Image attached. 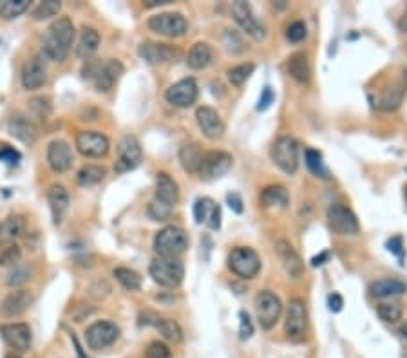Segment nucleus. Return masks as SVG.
I'll return each instance as SVG.
<instances>
[{
  "instance_id": "38",
  "label": "nucleus",
  "mask_w": 407,
  "mask_h": 358,
  "mask_svg": "<svg viewBox=\"0 0 407 358\" xmlns=\"http://www.w3.org/2000/svg\"><path fill=\"white\" fill-rule=\"evenodd\" d=\"M113 275H115L116 281H118L125 289H129V291H138V289L141 288V277H139V274H136L135 270L116 268L115 272H113Z\"/></svg>"
},
{
  "instance_id": "27",
  "label": "nucleus",
  "mask_w": 407,
  "mask_h": 358,
  "mask_svg": "<svg viewBox=\"0 0 407 358\" xmlns=\"http://www.w3.org/2000/svg\"><path fill=\"white\" fill-rule=\"evenodd\" d=\"M154 199L161 201L165 204H170V206H174L178 203L179 199V190H178V183H176L174 179L170 178L167 172H158L156 176V195Z\"/></svg>"
},
{
  "instance_id": "59",
  "label": "nucleus",
  "mask_w": 407,
  "mask_h": 358,
  "mask_svg": "<svg viewBox=\"0 0 407 358\" xmlns=\"http://www.w3.org/2000/svg\"><path fill=\"white\" fill-rule=\"evenodd\" d=\"M170 0H149V2H143L145 8H154V5H161V4H169Z\"/></svg>"
},
{
  "instance_id": "62",
  "label": "nucleus",
  "mask_w": 407,
  "mask_h": 358,
  "mask_svg": "<svg viewBox=\"0 0 407 358\" xmlns=\"http://www.w3.org/2000/svg\"><path fill=\"white\" fill-rule=\"evenodd\" d=\"M406 199H407V184H406Z\"/></svg>"
},
{
  "instance_id": "28",
  "label": "nucleus",
  "mask_w": 407,
  "mask_h": 358,
  "mask_svg": "<svg viewBox=\"0 0 407 358\" xmlns=\"http://www.w3.org/2000/svg\"><path fill=\"white\" fill-rule=\"evenodd\" d=\"M25 230V219L22 215H10L0 221V244H15L19 237H22Z\"/></svg>"
},
{
  "instance_id": "39",
  "label": "nucleus",
  "mask_w": 407,
  "mask_h": 358,
  "mask_svg": "<svg viewBox=\"0 0 407 358\" xmlns=\"http://www.w3.org/2000/svg\"><path fill=\"white\" fill-rule=\"evenodd\" d=\"M156 328H158L159 333L163 335L167 340H170V342L179 344L181 340H183V329H181V326H179L176 320H170V318H161V320L156 324Z\"/></svg>"
},
{
  "instance_id": "46",
  "label": "nucleus",
  "mask_w": 407,
  "mask_h": 358,
  "mask_svg": "<svg viewBox=\"0 0 407 358\" xmlns=\"http://www.w3.org/2000/svg\"><path fill=\"white\" fill-rule=\"evenodd\" d=\"M30 109L31 112L35 116H38V118H47V116L51 115V110H53V107H51V102L49 98H44V96H38V98H33L30 102Z\"/></svg>"
},
{
  "instance_id": "14",
  "label": "nucleus",
  "mask_w": 407,
  "mask_h": 358,
  "mask_svg": "<svg viewBox=\"0 0 407 358\" xmlns=\"http://www.w3.org/2000/svg\"><path fill=\"white\" fill-rule=\"evenodd\" d=\"M141 161V147L135 136H125L118 143V158H116L115 170L118 174L135 170Z\"/></svg>"
},
{
  "instance_id": "50",
  "label": "nucleus",
  "mask_w": 407,
  "mask_h": 358,
  "mask_svg": "<svg viewBox=\"0 0 407 358\" xmlns=\"http://www.w3.org/2000/svg\"><path fill=\"white\" fill-rule=\"evenodd\" d=\"M20 248L16 244H10V246H5L2 252H0V266H8V264H15L20 261Z\"/></svg>"
},
{
  "instance_id": "10",
  "label": "nucleus",
  "mask_w": 407,
  "mask_h": 358,
  "mask_svg": "<svg viewBox=\"0 0 407 358\" xmlns=\"http://www.w3.org/2000/svg\"><path fill=\"white\" fill-rule=\"evenodd\" d=\"M118 337L119 328L109 320H98V322H93L89 328L85 329L87 346L95 351H102V349L113 346L118 340Z\"/></svg>"
},
{
  "instance_id": "3",
  "label": "nucleus",
  "mask_w": 407,
  "mask_h": 358,
  "mask_svg": "<svg viewBox=\"0 0 407 358\" xmlns=\"http://www.w3.org/2000/svg\"><path fill=\"white\" fill-rule=\"evenodd\" d=\"M189 248V235L178 226H165L154 237V250L158 257H176Z\"/></svg>"
},
{
  "instance_id": "2",
  "label": "nucleus",
  "mask_w": 407,
  "mask_h": 358,
  "mask_svg": "<svg viewBox=\"0 0 407 358\" xmlns=\"http://www.w3.org/2000/svg\"><path fill=\"white\" fill-rule=\"evenodd\" d=\"M149 274L163 288H178L183 283L185 266L176 257H156L149 266Z\"/></svg>"
},
{
  "instance_id": "58",
  "label": "nucleus",
  "mask_w": 407,
  "mask_h": 358,
  "mask_svg": "<svg viewBox=\"0 0 407 358\" xmlns=\"http://www.w3.org/2000/svg\"><path fill=\"white\" fill-rule=\"evenodd\" d=\"M328 259H329V254L328 252H324V254L317 255V257H313L312 264L313 266H321V264H324V261H328Z\"/></svg>"
},
{
  "instance_id": "45",
  "label": "nucleus",
  "mask_w": 407,
  "mask_h": 358,
  "mask_svg": "<svg viewBox=\"0 0 407 358\" xmlns=\"http://www.w3.org/2000/svg\"><path fill=\"white\" fill-rule=\"evenodd\" d=\"M174 214V206H170V204H165L158 199H152L149 204V215L150 219H154V221H167L170 219V215Z\"/></svg>"
},
{
  "instance_id": "7",
  "label": "nucleus",
  "mask_w": 407,
  "mask_h": 358,
  "mask_svg": "<svg viewBox=\"0 0 407 358\" xmlns=\"http://www.w3.org/2000/svg\"><path fill=\"white\" fill-rule=\"evenodd\" d=\"M286 337L292 342H303L306 338L308 331V313H306V306L301 298H292L288 304V311H286Z\"/></svg>"
},
{
  "instance_id": "36",
  "label": "nucleus",
  "mask_w": 407,
  "mask_h": 358,
  "mask_svg": "<svg viewBox=\"0 0 407 358\" xmlns=\"http://www.w3.org/2000/svg\"><path fill=\"white\" fill-rule=\"evenodd\" d=\"M406 91H407V84H398V85H395V87H389V89H386V93L382 95V98H380V104H378V107H380L382 110L398 109V107H400V104H402Z\"/></svg>"
},
{
  "instance_id": "41",
  "label": "nucleus",
  "mask_w": 407,
  "mask_h": 358,
  "mask_svg": "<svg viewBox=\"0 0 407 358\" xmlns=\"http://www.w3.org/2000/svg\"><path fill=\"white\" fill-rule=\"evenodd\" d=\"M60 10H62V2H58V0H44V2L36 4L31 16H33V20L40 22V20H47L56 16L60 13Z\"/></svg>"
},
{
  "instance_id": "4",
  "label": "nucleus",
  "mask_w": 407,
  "mask_h": 358,
  "mask_svg": "<svg viewBox=\"0 0 407 358\" xmlns=\"http://www.w3.org/2000/svg\"><path fill=\"white\" fill-rule=\"evenodd\" d=\"M272 161L284 174H295L299 169V145L290 136H281L272 147Z\"/></svg>"
},
{
  "instance_id": "53",
  "label": "nucleus",
  "mask_w": 407,
  "mask_h": 358,
  "mask_svg": "<svg viewBox=\"0 0 407 358\" xmlns=\"http://www.w3.org/2000/svg\"><path fill=\"white\" fill-rule=\"evenodd\" d=\"M20 159V152L13 149H8V147H2L0 149V161H5L8 165H16Z\"/></svg>"
},
{
  "instance_id": "19",
  "label": "nucleus",
  "mask_w": 407,
  "mask_h": 358,
  "mask_svg": "<svg viewBox=\"0 0 407 358\" xmlns=\"http://www.w3.org/2000/svg\"><path fill=\"white\" fill-rule=\"evenodd\" d=\"M33 294L27 289H15L5 295L4 300L0 302V315L4 318H15L25 313L33 304Z\"/></svg>"
},
{
  "instance_id": "12",
  "label": "nucleus",
  "mask_w": 407,
  "mask_h": 358,
  "mask_svg": "<svg viewBox=\"0 0 407 358\" xmlns=\"http://www.w3.org/2000/svg\"><path fill=\"white\" fill-rule=\"evenodd\" d=\"M76 149L85 158H104L111 149L109 138L96 130H82L76 136Z\"/></svg>"
},
{
  "instance_id": "56",
  "label": "nucleus",
  "mask_w": 407,
  "mask_h": 358,
  "mask_svg": "<svg viewBox=\"0 0 407 358\" xmlns=\"http://www.w3.org/2000/svg\"><path fill=\"white\" fill-rule=\"evenodd\" d=\"M328 306H329V311H333V313H338V311H340L344 306V298L340 297L338 294H332L328 297Z\"/></svg>"
},
{
  "instance_id": "11",
  "label": "nucleus",
  "mask_w": 407,
  "mask_h": 358,
  "mask_svg": "<svg viewBox=\"0 0 407 358\" xmlns=\"http://www.w3.org/2000/svg\"><path fill=\"white\" fill-rule=\"evenodd\" d=\"M199 87L194 78H183L172 84L165 93V99L178 109H189L198 102Z\"/></svg>"
},
{
  "instance_id": "34",
  "label": "nucleus",
  "mask_w": 407,
  "mask_h": 358,
  "mask_svg": "<svg viewBox=\"0 0 407 358\" xmlns=\"http://www.w3.org/2000/svg\"><path fill=\"white\" fill-rule=\"evenodd\" d=\"M288 71L292 78H295L299 84H308L310 82V62L308 56L304 53H295L288 62Z\"/></svg>"
},
{
  "instance_id": "25",
  "label": "nucleus",
  "mask_w": 407,
  "mask_h": 358,
  "mask_svg": "<svg viewBox=\"0 0 407 358\" xmlns=\"http://www.w3.org/2000/svg\"><path fill=\"white\" fill-rule=\"evenodd\" d=\"M275 250H277V255L281 259V263H283L284 270H286V274L292 278L301 277L304 272L303 261H301V257H299V254L295 252L292 244L288 241H277Z\"/></svg>"
},
{
  "instance_id": "61",
  "label": "nucleus",
  "mask_w": 407,
  "mask_h": 358,
  "mask_svg": "<svg viewBox=\"0 0 407 358\" xmlns=\"http://www.w3.org/2000/svg\"><path fill=\"white\" fill-rule=\"evenodd\" d=\"M5 358H20V357H16V355H8Z\"/></svg>"
},
{
  "instance_id": "48",
  "label": "nucleus",
  "mask_w": 407,
  "mask_h": 358,
  "mask_svg": "<svg viewBox=\"0 0 407 358\" xmlns=\"http://www.w3.org/2000/svg\"><path fill=\"white\" fill-rule=\"evenodd\" d=\"M145 358H172V353H170V348L167 344L154 340L147 346Z\"/></svg>"
},
{
  "instance_id": "51",
  "label": "nucleus",
  "mask_w": 407,
  "mask_h": 358,
  "mask_svg": "<svg viewBox=\"0 0 407 358\" xmlns=\"http://www.w3.org/2000/svg\"><path fill=\"white\" fill-rule=\"evenodd\" d=\"M253 335V324L250 320V315L246 311L239 313V338L241 340H248Z\"/></svg>"
},
{
  "instance_id": "15",
  "label": "nucleus",
  "mask_w": 407,
  "mask_h": 358,
  "mask_svg": "<svg viewBox=\"0 0 407 358\" xmlns=\"http://www.w3.org/2000/svg\"><path fill=\"white\" fill-rule=\"evenodd\" d=\"M332 230L338 235H355L358 232V221L351 210L344 204H332L326 212Z\"/></svg>"
},
{
  "instance_id": "42",
  "label": "nucleus",
  "mask_w": 407,
  "mask_h": 358,
  "mask_svg": "<svg viewBox=\"0 0 407 358\" xmlns=\"http://www.w3.org/2000/svg\"><path fill=\"white\" fill-rule=\"evenodd\" d=\"M377 313L384 322L395 324L402 318L404 306L400 302H382L377 306Z\"/></svg>"
},
{
  "instance_id": "9",
  "label": "nucleus",
  "mask_w": 407,
  "mask_h": 358,
  "mask_svg": "<svg viewBox=\"0 0 407 358\" xmlns=\"http://www.w3.org/2000/svg\"><path fill=\"white\" fill-rule=\"evenodd\" d=\"M147 25L156 35L167 36V38H179L189 29V22L181 13H159V15L150 16Z\"/></svg>"
},
{
  "instance_id": "26",
  "label": "nucleus",
  "mask_w": 407,
  "mask_h": 358,
  "mask_svg": "<svg viewBox=\"0 0 407 358\" xmlns=\"http://www.w3.org/2000/svg\"><path fill=\"white\" fill-rule=\"evenodd\" d=\"M47 201H49L53 221H55V224H60L67 208H69V194H67L64 184H51L49 189H47Z\"/></svg>"
},
{
  "instance_id": "43",
  "label": "nucleus",
  "mask_w": 407,
  "mask_h": 358,
  "mask_svg": "<svg viewBox=\"0 0 407 358\" xmlns=\"http://www.w3.org/2000/svg\"><path fill=\"white\" fill-rule=\"evenodd\" d=\"M306 167H308L310 172L317 176V178H328V170L324 167L323 154H321L318 150H306Z\"/></svg>"
},
{
  "instance_id": "24",
  "label": "nucleus",
  "mask_w": 407,
  "mask_h": 358,
  "mask_svg": "<svg viewBox=\"0 0 407 358\" xmlns=\"http://www.w3.org/2000/svg\"><path fill=\"white\" fill-rule=\"evenodd\" d=\"M194 219L198 224H209V228H221V208L210 198L198 199L194 204Z\"/></svg>"
},
{
  "instance_id": "57",
  "label": "nucleus",
  "mask_w": 407,
  "mask_h": 358,
  "mask_svg": "<svg viewBox=\"0 0 407 358\" xmlns=\"http://www.w3.org/2000/svg\"><path fill=\"white\" fill-rule=\"evenodd\" d=\"M159 320H161V318H159L156 313H152V311L141 313V317H139V324H141V326H143V324L145 326H156Z\"/></svg>"
},
{
  "instance_id": "52",
  "label": "nucleus",
  "mask_w": 407,
  "mask_h": 358,
  "mask_svg": "<svg viewBox=\"0 0 407 358\" xmlns=\"http://www.w3.org/2000/svg\"><path fill=\"white\" fill-rule=\"evenodd\" d=\"M275 102V95H273L272 87H264L263 93H261V98H259V104H257V110H268L270 105Z\"/></svg>"
},
{
  "instance_id": "22",
  "label": "nucleus",
  "mask_w": 407,
  "mask_h": 358,
  "mask_svg": "<svg viewBox=\"0 0 407 358\" xmlns=\"http://www.w3.org/2000/svg\"><path fill=\"white\" fill-rule=\"evenodd\" d=\"M121 75H124V64L119 60H107L105 64H100L95 78H93L96 91H100V93H109L118 84Z\"/></svg>"
},
{
  "instance_id": "40",
  "label": "nucleus",
  "mask_w": 407,
  "mask_h": 358,
  "mask_svg": "<svg viewBox=\"0 0 407 358\" xmlns=\"http://www.w3.org/2000/svg\"><path fill=\"white\" fill-rule=\"evenodd\" d=\"M223 45L230 55H241L246 51V42L243 35L235 29H226L223 33Z\"/></svg>"
},
{
  "instance_id": "18",
  "label": "nucleus",
  "mask_w": 407,
  "mask_h": 358,
  "mask_svg": "<svg viewBox=\"0 0 407 358\" xmlns=\"http://www.w3.org/2000/svg\"><path fill=\"white\" fill-rule=\"evenodd\" d=\"M8 132L27 147L35 145L36 138H38V129H36L35 121L30 116L22 115V112L11 116L10 121H8Z\"/></svg>"
},
{
  "instance_id": "60",
  "label": "nucleus",
  "mask_w": 407,
  "mask_h": 358,
  "mask_svg": "<svg viewBox=\"0 0 407 358\" xmlns=\"http://www.w3.org/2000/svg\"><path fill=\"white\" fill-rule=\"evenodd\" d=\"M400 31H404V33H407V11L406 13H404V16L402 19H400Z\"/></svg>"
},
{
  "instance_id": "1",
  "label": "nucleus",
  "mask_w": 407,
  "mask_h": 358,
  "mask_svg": "<svg viewBox=\"0 0 407 358\" xmlns=\"http://www.w3.org/2000/svg\"><path fill=\"white\" fill-rule=\"evenodd\" d=\"M75 24L69 16H60L45 31L42 40V58L64 62L75 42Z\"/></svg>"
},
{
  "instance_id": "17",
  "label": "nucleus",
  "mask_w": 407,
  "mask_h": 358,
  "mask_svg": "<svg viewBox=\"0 0 407 358\" xmlns=\"http://www.w3.org/2000/svg\"><path fill=\"white\" fill-rule=\"evenodd\" d=\"M0 335L8 342V346H11L19 353L30 351L31 342H33V335H31V328L27 324H4V326H0Z\"/></svg>"
},
{
  "instance_id": "33",
  "label": "nucleus",
  "mask_w": 407,
  "mask_h": 358,
  "mask_svg": "<svg viewBox=\"0 0 407 358\" xmlns=\"http://www.w3.org/2000/svg\"><path fill=\"white\" fill-rule=\"evenodd\" d=\"M201 158H203V152H201V147L199 143H187L181 147L179 150V161H181V167H183L187 172H198V167L201 163Z\"/></svg>"
},
{
  "instance_id": "5",
  "label": "nucleus",
  "mask_w": 407,
  "mask_h": 358,
  "mask_svg": "<svg viewBox=\"0 0 407 358\" xmlns=\"http://www.w3.org/2000/svg\"><path fill=\"white\" fill-rule=\"evenodd\" d=\"M232 163L233 158L229 152H224V150H210V152L203 154L201 163L198 167L199 179L201 181H216V179L223 178L232 169Z\"/></svg>"
},
{
  "instance_id": "23",
  "label": "nucleus",
  "mask_w": 407,
  "mask_h": 358,
  "mask_svg": "<svg viewBox=\"0 0 407 358\" xmlns=\"http://www.w3.org/2000/svg\"><path fill=\"white\" fill-rule=\"evenodd\" d=\"M196 119H198L199 129L209 139H218L224 134V123L219 112L209 105H203L196 110Z\"/></svg>"
},
{
  "instance_id": "8",
  "label": "nucleus",
  "mask_w": 407,
  "mask_h": 358,
  "mask_svg": "<svg viewBox=\"0 0 407 358\" xmlns=\"http://www.w3.org/2000/svg\"><path fill=\"white\" fill-rule=\"evenodd\" d=\"M255 313L263 329H272L277 324L279 317L283 313V304L279 297L270 289L259 291L255 297Z\"/></svg>"
},
{
  "instance_id": "35",
  "label": "nucleus",
  "mask_w": 407,
  "mask_h": 358,
  "mask_svg": "<svg viewBox=\"0 0 407 358\" xmlns=\"http://www.w3.org/2000/svg\"><path fill=\"white\" fill-rule=\"evenodd\" d=\"M107 174V170L102 165H85L82 169L78 170V174H76V181L82 187H93V184L102 183V179L105 178Z\"/></svg>"
},
{
  "instance_id": "37",
  "label": "nucleus",
  "mask_w": 407,
  "mask_h": 358,
  "mask_svg": "<svg viewBox=\"0 0 407 358\" xmlns=\"http://www.w3.org/2000/svg\"><path fill=\"white\" fill-rule=\"evenodd\" d=\"M30 0H0V19H19L22 13L30 10Z\"/></svg>"
},
{
  "instance_id": "44",
  "label": "nucleus",
  "mask_w": 407,
  "mask_h": 358,
  "mask_svg": "<svg viewBox=\"0 0 407 358\" xmlns=\"http://www.w3.org/2000/svg\"><path fill=\"white\" fill-rule=\"evenodd\" d=\"M253 69H255V65L253 64H241V65H235V67H232V69L229 71L230 84L235 85V87L243 85L244 82L250 78V75L253 73Z\"/></svg>"
},
{
  "instance_id": "55",
  "label": "nucleus",
  "mask_w": 407,
  "mask_h": 358,
  "mask_svg": "<svg viewBox=\"0 0 407 358\" xmlns=\"http://www.w3.org/2000/svg\"><path fill=\"white\" fill-rule=\"evenodd\" d=\"M226 201H229V206L232 208V212L243 214V199L239 198L237 194H229L226 195Z\"/></svg>"
},
{
  "instance_id": "21",
  "label": "nucleus",
  "mask_w": 407,
  "mask_h": 358,
  "mask_svg": "<svg viewBox=\"0 0 407 358\" xmlns=\"http://www.w3.org/2000/svg\"><path fill=\"white\" fill-rule=\"evenodd\" d=\"M22 87L25 91H36L45 84L47 80V73H45V64L42 56H33V58L25 60V64L22 65Z\"/></svg>"
},
{
  "instance_id": "30",
  "label": "nucleus",
  "mask_w": 407,
  "mask_h": 358,
  "mask_svg": "<svg viewBox=\"0 0 407 358\" xmlns=\"http://www.w3.org/2000/svg\"><path fill=\"white\" fill-rule=\"evenodd\" d=\"M406 291L407 286L398 278H380L371 284V295L377 298L397 297V295H404Z\"/></svg>"
},
{
  "instance_id": "54",
  "label": "nucleus",
  "mask_w": 407,
  "mask_h": 358,
  "mask_svg": "<svg viewBox=\"0 0 407 358\" xmlns=\"http://www.w3.org/2000/svg\"><path fill=\"white\" fill-rule=\"evenodd\" d=\"M388 248L391 254H395L397 257H402L404 254V243H402V237H393L388 241Z\"/></svg>"
},
{
  "instance_id": "47",
  "label": "nucleus",
  "mask_w": 407,
  "mask_h": 358,
  "mask_svg": "<svg viewBox=\"0 0 407 358\" xmlns=\"http://www.w3.org/2000/svg\"><path fill=\"white\" fill-rule=\"evenodd\" d=\"M31 278V272L27 266H16L8 277V286L10 288H19L22 284H25Z\"/></svg>"
},
{
  "instance_id": "32",
  "label": "nucleus",
  "mask_w": 407,
  "mask_h": 358,
  "mask_svg": "<svg viewBox=\"0 0 407 358\" xmlns=\"http://www.w3.org/2000/svg\"><path fill=\"white\" fill-rule=\"evenodd\" d=\"M261 203H263L266 208H272V206L286 208L290 203L288 190L284 189L283 184H270V187H266V189L261 192Z\"/></svg>"
},
{
  "instance_id": "31",
  "label": "nucleus",
  "mask_w": 407,
  "mask_h": 358,
  "mask_svg": "<svg viewBox=\"0 0 407 358\" xmlns=\"http://www.w3.org/2000/svg\"><path fill=\"white\" fill-rule=\"evenodd\" d=\"M100 45V33L95 29V27H84L82 29V35H80L78 45H76V55L80 58H91L98 51Z\"/></svg>"
},
{
  "instance_id": "29",
  "label": "nucleus",
  "mask_w": 407,
  "mask_h": 358,
  "mask_svg": "<svg viewBox=\"0 0 407 358\" xmlns=\"http://www.w3.org/2000/svg\"><path fill=\"white\" fill-rule=\"evenodd\" d=\"M213 47L207 42H198V44L192 45V49L189 51V56H187V64H189L190 69L201 71L207 69L210 64L213 62Z\"/></svg>"
},
{
  "instance_id": "13",
  "label": "nucleus",
  "mask_w": 407,
  "mask_h": 358,
  "mask_svg": "<svg viewBox=\"0 0 407 358\" xmlns=\"http://www.w3.org/2000/svg\"><path fill=\"white\" fill-rule=\"evenodd\" d=\"M232 13L235 22L241 25V29L248 36H252L255 42H263V40L266 38V31H264L263 25L259 24V20L253 16L252 8H250L248 2H243V0L233 2Z\"/></svg>"
},
{
  "instance_id": "16",
  "label": "nucleus",
  "mask_w": 407,
  "mask_h": 358,
  "mask_svg": "<svg viewBox=\"0 0 407 358\" xmlns=\"http://www.w3.org/2000/svg\"><path fill=\"white\" fill-rule=\"evenodd\" d=\"M141 60H145L150 65H159V64H170L181 56V51L172 47L169 44H154V42H145L139 45L138 49Z\"/></svg>"
},
{
  "instance_id": "20",
  "label": "nucleus",
  "mask_w": 407,
  "mask_h": 358,
  "mask_svg": "<svg viewBox=\"0 0 407 358\" xmlns=\"http://www.w3.org/2000/svg\"><path fill=\"white\" fill-rule=\"evenodd\" d=\"M47 163L56 174H64L73 165V150L64 139H55L47 147Z\"/></svg>"
},
{
  "instance_id": "6",
  "label": "nucleus",
  "mask_w": 407,
  "mask_h": 358,
  "mask_svg": "<svg viewBox=\"0 0 407 358\" xmlns=\"http://www.w3.org/2000/svg\"><path fill=\"white\" fill-rule=\"evenodd\" d=\"M229 268L232 270V274L237 277L250 281L259 274L261 270V259L253 252L252 248L246 246H237L232 250V254L229 255Z\"/></svg>"
},
{
  "instance_id": "49",
  "label": "nucleus",
  "mask_w": 407,
  "mask_h": 358,
  "mask_svg": "<svg viewBox=\"0 0 407 358\" xmlns=\"http://www.w3.org/2000/svg\"><path fill=\"white\" fill-rule=\"evenodd\" d=\"M306 35H308V31H306V25H304V22H301V20L290 24L288 29H286V38H288L290 42H293V44H297V42L306 38Z\"/></svg>"
}]
</instances>
